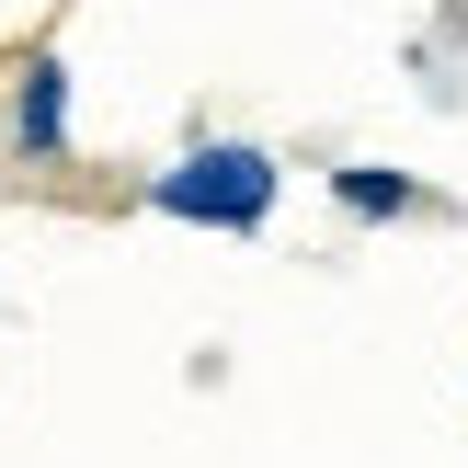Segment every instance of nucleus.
Segmentation results:
<instances>
[{"label":"nucleus","instance_id":"obj_1","mask_svg":"<svg viewBox=\"0 0 468 468\" xmlns=\"http://www.w3.org/2000/svg\"><path fill=\"white\" fill-rule=\"evenodd\" d=\"M149 195L172 206V218H195V229H263L274 160H263V149H195V160H172Z\"/></svg>","mask_w":468,"mask_h":468},{"label":"nucleus","instance_id":"obj_2","mask_svg":"<svg viewBox=\"0 0 468 468\" xmlns=\"http://www.w3.org/2000/svg\"><path fill=\"white\" fill-rule=\"evenodd\" d=\"M69 137V69L58 58H23V91H12V149L23 160H58Z\"/></svg>","mask_w":468,"mask_h":468},{"label":"nucleus","instance_id":"obj_3","mask_svg":"<svg viewBox=\"0 0 468 468\" xmlns=\"http://www.w3.org/2000/svg\"><path fill=\"white\" fill-rule=\"evenodd\" d=\"M332 195L355 206V218H411V206H423V195H411L400 172H332Z\"/></svg>","mask_w":468,"mask_h":468}]
</instances>
